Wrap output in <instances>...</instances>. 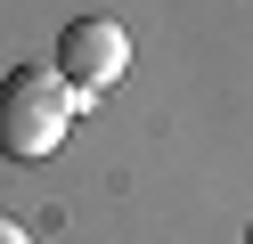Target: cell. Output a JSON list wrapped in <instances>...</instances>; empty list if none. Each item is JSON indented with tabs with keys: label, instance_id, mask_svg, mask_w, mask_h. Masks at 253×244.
<instances>
[{
	"label": "cell",
	"instance_id": "obj_2",
	"mask_svg": "<svg viewBox=\"0 0 253 244\" xmlns=\"http://www.w3.org/2000/svg\"><path fill=\"white\" fill-rule=\"evenodd\" d=\"M57 73H66L82 98L115 90V81L131 73V33H123L115 16H74V25L57 33Z\"/></svg>",
	"mask_w": 253,
	"mask_h": 244
},
{
	"label": "cell",
	"instance_id": "obj_4",
	"mask_svg": "<svg viewBox=\"0 0 253 244\" xmlns=\"http://www.w3.org/2000/svg\"><path fill=\"white\" fill-rule=\"evenodd\" d=\"M245 244H253V228H245Z\"/></svg>",
	"mask_w": 253,
	"mask_h": 244
},
{
	"label": "cell",
	"instance_id": "obj_3",
	"mask_svg": "<svg viewBox=\"0 0 253 244\" xmlns=\"http://www.w3.org/2000/svg\"><path fill=\"white\" fill-rule=\"evenodd\" d=\"M0 244H33V236H25V228H17V220H0Z\"/></svg>",
	"mask_w": 253,
	"mask_h": 244
},
{
	"label": "cell",
	"instance_id": "obj_1",
	"mask_svg": "<svg viewBox=\"0 0 253 244\" xmlns=\"http://www.w3.org/2000/svg\"><path fill=\"white\" fill-rule=\"evenodd\" d=\"M90 98L74 90L57 65H17L0 73V155L8 163H49L66 146V130L82 122Z\"/></svg>",
	"mask_w": 253,
	"mask_h": 244
}]
</instances>
